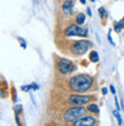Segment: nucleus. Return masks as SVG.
Instances as JSON below:
<instances>
[{
    "label": "nucleus",
    "instance_id": "1",
    "mask_svg": "<svg viewBox=\"0 0 124 126\" xmlns=\"http://www.w3.org/2000/svg\"><path fill=\"white\" fill-rule=\"evenodd\" d=\"M68 85L70 87V90H72L76 93H83V92H86L92 87L93 78L90 75H86V73L76 75V76L71 77L69 79Z\"/></svg>",
    "mask_w": 124,
    "mask_h": 126
},
{
    "label": "nucleus",
    "instance_id": "2",
    "mask_svg": "<svg viewBox=\"0 0 124 126\" xmlns=\"http://www.w3.org/2000/svg\"><path fill=\"white\" fill-rule=\"evenodd\" d=\"M87 110L84 108L83 106H76L72 108H69L64 111L63 113V119L67 123H71V122H76V120L81 119L83 117L86 116Z\"/></svg>",
    "mask_w": 124,
    "mask_h": 126
},
{
    "label": "nucleus",
    "instance_id": "3",
    "mask_svg": "<svg viewBox=\"0 0 124 126\" xmlns=\"http://www.w3.org/2000/svg\"><path fill=\"white\" fill-rule=\"evenodd\" d=\"M90 47H91V43L89 40H78V41H75L71 45L70 50L75 56H82L83 54L86 53Z\"/></svg>",
    "mask_w": 124,
    "mask_h": 126
},
{
    "label": "nucleus",
    "instance_id": "4",
    "mask_svg": "<svg viewBox=\"0 0 124 126\" xmlns=\"http://www.w3.org/2000/svg\"><path fill=\"white\" fill-rule=\"evenodd\" d=\"M64 36L67 37H82V38H84V37L87 36V31L85 30V29H83L82 27H79V24H71V25H69V27H67L66 29H64L63 31Z\"/></svg>",
    "mask_w": 124,
    "mask_h": 126
},
{
    "label": "nucleus",
    "instance_id": "5",
    "mask_svg": "<svg viewBox=\"0 0 124 126\" xmlns=\"http://www.w3.org/2000/svg\"><path fill=\"white\" fill-rule=\"evenodd\" d=\"M57 70L60 71L62 75H69V73L74 72L76 70V66L70 60L68 59H60L57 62Z\"/></svg>",
    "mask_w": 124,
    "mask_h": 126
},
{
    "label": "nucleus",
    "instance_id": "6",
    "mask_svg": "<svg viewBox=\"0 0 124 126\" xmlns=\"http://www.w3.org/2000/svg\"><path fill=\"white\" fill-rule=\"evenodd\" d=\"M92 100V96L90 95H79V94H74L68 97V102L75 106H84L87 104Z\"/></svg>",
    "mask_w": 124,
    "mask_h": 126
},
{
    "label": "nucleus",
    "instance_id": "7",
    "mask_svg": "<svg viewBox=\"0 0 124 126\" xmlns=\"http://www.w3.org/2000/svg\"><path fill=\"white\" fill-rule=\"evenodd\" d=\"M98 124V120L93 117H89V116H85L81 119L76 120L74 123L75 126H94Z\"/></svg>",
    "mask_w": 124,
    "mask_h": 126
},
{
    "label": "nucleus",
    "instance_id": "8",
    "mask_svg": "<svg viewBox=\"0 0 124 126\" xmlns=\"http://www.w3.org/2000/svg\"><path fill=\"white\" fill-rule=\"evenodd\" d=\"M61 9H62L64 15H72V12H74V1L72 0H66L62 3Z\"/></svg>",
    "mask_w": 124,
    "mask_h": 126
},
{
    "label": "nucleus",
    "instance_id": "9",
    "mask_svg": "<svg viewBox=\"0 0 124 126\" xmlns=\"http://www.w3.org/2000/svg\"><path fill=\"white\" fill-rule=\"evenodd\" d=\"M89 59H90L91 62L97 63L98 61H99V54H98V52H95V50H91L90 55H89Z\"/></svg>",
    "mask_w": 124,
    "mask_h": 126
},
{
    "label": "nucleus",
    "instance_id": "10",
    "mask_svg": "<svg viewBox=\"0 0 124 126\" xmlns=\"http://www.w3.org/2000/svg\"><path fill=\"white\" fill-rule=\"evenodd\" d=\"M87 110L92 113H99V108H98V104H95V103H91V104H89Z\"/></svg>",
    "mask_w": 124,
    "mask_h": 126
},
{
    "label": "nucleus",
    "instance_id": "11",
    "mask_svg": "<svg viewBox=\"0 0 124 126\" xmlns=\"http://www.w3.org/2000/svg\"><path fill=\"white\" fill-rule=\"evenodd\" d=\"M84 22H85V15H84L83 13H78L77 15H76V23L81 25Z\"/></svg>",
    "mask_w": 124,
    "mask_h": 126
},
{
    "label": "nucleus",
    "instance_id": "12",
    "mask_svg": "<svg viewBox=\"0 0 124 126\" xmlns=\"http://www.w3.org/2000/svg\"><path fill=\"white\" fill-rule=\"evenodd\" d=\"M123 28H124V20H122V21H120V22H116V23H115V31H116V32H120Z\"/></svg>",
    "mask_w": 124,
    "mask_h": 126
},
{
    "label": "nucleus",
    "instance_id": "13",
    "mask_svg": "<svg viewBox=\"0 0 124 126\" xmlns=\"http://www.w3.org/2000/svg\"><path fill=\"white\" fill-rule=\"evenodd\" d=\"M105 13H106L105 8H104V7H100V8H99V15H100L101 18H102V17L105 16Z\"/></svg>",
    "mask_w": 124,
    "mask_h": 126
},
{
    "label": "nucleus",
    "instance_id": "14",
    "mask_svg": "<svg viewBox=\"0 0 124 126\" xmlns=\"http://www.w3.org/2000/svg\"><path fill=\"white\" fill-rule=\"evenodd\" d=\"M114 115H115V116H116V117H117V119H118V124L121 125V124H122V119H121V117H120V113H118V112H116V111H115V112H114Z\"/></svg>",
    "mask_w": 124,
    "mask_h": 126
},
{
    "label": "nucleus",
    "instance_id": "15",
    "mask_svg": "<svg viewBox=\"0 0 124 126\" xmlns=\"http://www.w3.org/2000/svg\"><path fill=\"white\" fill-rule=\"evenodd\" d=\"M30 88H31L30 86H22V91H25V92H27V91H29Z\"/></svg>",
    "mask_w": 124,
    "mask_h": 126
},
{
    "label": "nucleus",
    "instance_id": "16",
    "mask_svg": "<svg viewBox=\"0 0 124 126\" xmlns=\"http://www.w3.org/2000/svg\"><path fill=\"white\" fill-rule=\"evenodd\" d=\"M31 88H35V90H38V86L36 85V84H32V85H30Z\"/></svg>",
    "mask_w": 124,
    "mask_h": 126
},
{
    "label": "nucleus",
    "instance_id": "17",
    "mask_svg": "<svg viewBox=\"0 0 124 126\" xmlns=\"http://www.w3.org/2000/svg\"><path fill=\"white\" fill-rule=\"evenodd\" d=\"M110 91H111V93H113V94H115V93H116V91H115L114 86H110Z\"/></svg>",
    "mask_w": 124,
    "mask_h": 126
},
{
    "label": "nucleus",
    "instance_id": "18",
    "mask_svg": "<svg viewBox=\"0 0 124 126\" xmlns=\"http://www.w3.org/2000/svg\"><path fill=\"white\" fill-rule=\"evenodd\" d=\"M107 93V88H102V94H106Z\"/></svg>",
    "mask_w": 124,
    "mask_h": 126
},
{
    "label": "nucleus",
    "instance_id": "19",
    "mask_svg": "<svg viewBox=\"0 0 124 126\" xmlns=\"http://www.w3.org/2000/svg\"><path fill=\"white\" fill-rule=\"evenodd\" d=\"M87 13H89V15H90V16L92 15V14H91V9H90V8H87Z\"/></svg>",
    "mask_w": 124,
    "mask_h": 126
},
{
    "label": "nucleus",
    "instance_id": "20",
    "mask_svg": "<svg viewBox=\"0 0 124 126\" xmlns=\"http://www.w3.org/2000/svg\"><path fill=\"white\" fill-rule=\"evenodd\" d=\"M81 2L82 3H86V0H81Z\"/></svg>",
    "mask_w": 124,
    "mask_h": 126
},
{
    "label": "nucleus",
    "instance_id": "21",
    "mask_svg": "<svg viewBox=\"0 0 124 126\" xmlns=\"http://www.w3.org/2000/svg\"><path fill=\"white\" fill-rule=\"evenodd\" d=\"M91 1H95V0H91Z\"/></svg>",
    "mask_w": 124,
    "mask_h": 126
},
{
    "label": "nucleus",
    "instance_id": "22",
    "mask_svg": "<svg viewBox=\"0 0 124 126\" xmlns=\"http://www.w3.org/2000/svg\"><path fill=\"white\" fill-rule=\"evenodd\" d=\"M123 20H124V18H123Z\"/></svg>",
    "mask_w": 124,
    "mask_h": 126
}]
</instances>
